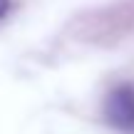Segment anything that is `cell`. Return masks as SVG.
Masks as SVG:
<instances>
[{
    "instance_id": "obj_2",
    "label": "cell",
    "mask_w": 134,
    "mask_h": 134,
    "mask_svg": "<svg viewBox=\"0 0 134 134\" xmlns=\"http://www.w3.org/2000/svg\"><path fill=\"white\" fill-rule=\"evenodd\" d=\"M8 8H10V0H0V18L8 13Z\"/></svg>"
},
{
    "instance_id": "obj_1",
    "label": "cell",
    "mask_w": 134,
    "mask_h": 134,
    "mask_svg": "<svg viewBox=\"0 0 134 134\" xmlns=\"http://www.w3.org/2000/svg\"><path fill=\"white\" fill-rule=\"evenodd\" d=\"M104 117L112 127L134 132V87L119 85L104 99Z\"/></svg>"
}]
</instances>
